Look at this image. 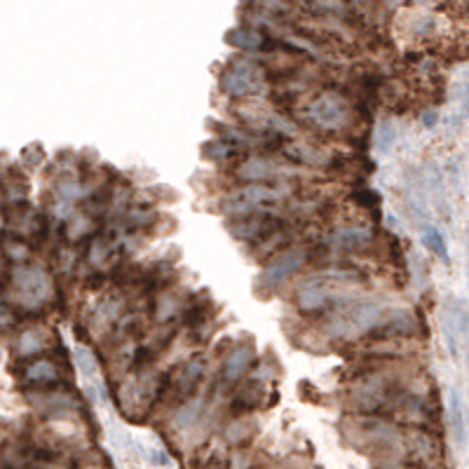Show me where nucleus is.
I'll use <instances>...</instances> for the list:
<instances>
[{"label": "nucleus", "mask_w": 469, "mask_h": 469, "mask_svg": "<svg viewBox=\"0 0 469 469\" xmlns=\"http://www.w3.org/2000/svg\"><path fill=\"white\" fill-rule=\"evenodd\" d=\"M345 436L354 446H359L376 455H394L406 453V432L397 423L380 416H361L345 427Z\"/></svg>", "instance_id": "obj_1"}, {"label": "nucleus", "mask_w": 469, "mask_h": 469, "mask_svg": "<svg viewBox=\"0 0 469 469\" xmlns=\"http://www.w3.org/2000/svg\"><path fill=\"white\" fill-rule=\"evenodd\" d=\"M289 197L284 185L274 183H247L242 188L232 190L230 195H225L221 202L223 214L237 216H249V214H265L272 212L274 207L282 205Z\"/></svg>", "instance_id": "obj_2"}, {"label": "nucleus", "mask_w": 469, "mask_h": 469, "mask_svg": "<svg viewBox=\"0 0 469 469\" xmlns=\"http://www.w3.org/2000/svg\"><path fill=\"white\" fill-rule=\"evenodd\" d=\"M305 123H310L314 129L326 134L345 132L352 125V106L343 94L338 92H319L314 99L307 103Z\"/></svg>", "instance_id": "obj_3"}, {"label": "nucleus", "mask_w": 469, "mask_h": 469, "mask_svg": "<svg viewBox=\"0 0 469 469\" xmlns=\"http://www.w3.org/2000/svg\"><path fill=\"white\" fill-rule=\"evenodd\" d=\"M5 289H7V294H10V291L17 294V303L21 307H36V305H43L50 301L52 279L43 268L17 263V268L7 270L5 274Z\"/></svg>", "instance_id": "obj_4"}, {"label": "nucleus", "mask_w": 469, "mask_h": 469, "mask_svg": "<svg viewBox=\"0 0 469 469\" xmlns=\"http://www.w3.org/2000/svg\"><path fill=\"white\" fill-rule=\"evenodd\" d=\"M265 87V71L254 59H232L221 73V90L234 96V99H247Z\"/></svg>", "instance_id": "obj_5"}, {"label": "nucleus", "mask_w": 469, "mask_h": 469, "mask_svg": "<svg viewBox=\"0 0 469 469\" xmlns=\"http://www.w3.org/2000/svg\"><path fill=\"white\" fill-rule=\"evenodd\" d=\"M307 263V249L305 247H289L287 252H282L265 265V270L258 277V284L263 289H277L282 287L289 277L303 268Z\"/></svg>", "instance_id": "obj_6"}, {"label": "nucleus", "mask_w": 469, "mask_h": 469, "mask_svg": "<svg viewBox=\"0 0 469 469\" xmlns=\"http://www.w3.org/2000/svg\"><path fill=\"white\" fill-rule=\"evenodd\" d=\"M228 228L232 232V237H237V239L263 242V239H268L270 234L284 230V221L274 212H265V214H249V216L232 218L228 223Z\"/></svg>", "instance_id": "obj_7"}, {"label": "nucleus", "mask_w": 469, "mask_h": 469, "mask_svg": "<svg viewBox=\"0 0 469 469\" xmlns=\"http://www.w3.org/2000/svg\"><path fill=\"white\" fill-rule=\"evenodd\" d=\"M406 455L416 465H430L441 455L439 441L432 432L423 430V427H411L406 432Z\"/></svg>", "instance_id": "obj_8"}, {"label": "nucleus", "mask_w": 469, "mask_h": 469, "mask_svg": "<svg viewBox=\"0 0 469 469\" xmlns=\"http://www.w3.org/2000/svg\"><path fill=\"white\" fill-rule=\"evenodd\" d=\"M416 317L406 310H397L392 314H385L380 319V324L371 331V336L378 338V341H394V338H406L416 334Z\"/></svg>", "instance_id": "obj_9"}, {"label": "nucleus", "mask_w": 469, "mask_h": 469, "mask_svg": "<svg viewBox=\"0 0 469 469\" xmlns=\"http://www.w3.org/2000/svg\"><path fill=\"white\" fill-rule=\"evenodd\" d=\"M282 172L279 163L268 155H252L237 167V179L247 183H272Z\"/></svg>", "instance_id": "obj_10"}, {"label": "nucleus", "mask_w": 469, "mask_h": 469, "mask_svg": "<svg viewBox=\"0 0 469 469\" xmlns=\"http://www.w3.org/2000/svg\"><path fill=\"white\" fill-rule=\"evenodd\" d=\"M334 301V289L326 282H307L296 294V303L303 312H321Z\"/></svg>", "instance_id": "obj_11"}, {"label": "nucleus", "mask_w": 469, "mask_h": 469, "mask_svg": "<svg viewBox=\"0 0 469 469\" xmlns=\"http://www.w3.org/2000/svg\"><path fill=\"white\" fill-rule=\"evenodd\" d=\"M205 371H207V361L202 357H192L183 364V368L179 371V376L174 380V387H176V397L181 401H188L192 399V394L200 387L202 378H205Z\"/></svg>", "instance_id": "obj_12"}, {"label": "nucleus", "mask_w": 469, "mask_h": 469, "mask_svg": "<svg viewBox=\"0 0 469 469\" xmlns=\"http://www.w3.org/2000/svg\"><path fill=\"white\" fill-rule=\"evenodd\" d=\"M373 242V230L366 228V225H354L347 223L336 228L334 234H331V244L341 252H357V249L368 247Z\"/></svg>", "instance_id": "obj_13"}, {"label": "nucleus", "mask_w": 469, "mask_h": 469, "mask_svg": "<svg viewBox=\"0 0 469 469\" xmlns=\"http://www.w3.org/2000/svg\"><path fill=\"white\" fill-rule=\"evenodd\" d=\"M21 378L26 380L29 385L38 387V390H47V387H54L59 383V366H56L52 359H45V357L29 359V364L21 371Z\"/></svg>", "instance_id": "obj_14"}, {"label": "nucleus", "mask_w": 469, "mask_h": 469, "mask_svg": "<svg viewBox=\"0 0 469 469\" xmlns=\"http://www.w3.org/2000/svg\"><path fill=\"white\" fill-rule=\"evenodd\" d=\"M50 345V331L45 326H26L17 334L14 354L21 359H34L38 352H43Z\"/></svg>", "instance_id": "obj_15"}, {"label": "nucleus", "mask_w": 469, "mask_h": 469, "mask_svg": "<svg viewBox=\"0 0 469 469\" xmlns=\"http://www.w3.org/2000/svg\"><path fill=\"white\" fill-rule=\"evenodd\" d=\"M252 364H254V345L237 343L223 361V378L228 380V383H234V380H239L247 373Z\"/></svg>", "instance_id": "obj_16"}, {"label": "nucleus", "mask_w": 469, "mask_h": 469, "mask_svg": "<svg viewBox=\"0 0 469 469\" xmlns=\"http://www.w3.org/2000/svg\"><path fill=\"white\" fill-rule=\"evenodd\" d=\"M448 427L455 446L463 448L467 441V418H465V403L458 390H453L448 397Z\"/></svg>", "instance_id": "obj_17"}, {"label": "nucleus", "mask_w": 469, "mask_h": 469, "mask_svg": "<svg viewBox=\"0 0 469 469\" xmlns=\"http://www.w3.org/2000/svg\"><path fill=\"white\" fill-rule=\"evenodd\" d=\"M225 40H228L230 45H234V47H239V50H249V52H254V50H265L268 47V36L263 34V31H256V29H244V26H239V29H232L228 36H225Z\"/></svg>", "instance_id": "obj_18"}, {"label": "nucleus", "mask_w": 469, "mask_h": 469, "mask_svg": "<svg viewBox=\"0 0 469 469\" xmlns=\"http://www.w3.org/2000/svg\"><path fill=\"white\" fill-rule=\"evenodd\" d=\"M420 239H423L425 249H430L439 261L448 263V249H446V239H443L441 230L432 228V225H425V228L420 230Z\"/></svg>", "instance_id": "obj_19"}, {"label": "nucleus", "mask_w": 469, "mask_h": 469, "mask_svg": "<svg viewBox=\"0 0 469 469\" xmlns=\"http://www.w3.org/2000/svg\"><path fill=\"white\" fill-rule=\"evenodd\" d=\"M200 413H202V401L200 399L183 401L181 408L176 411V416H174V425L179 427V430H192V427L197 425Z\"/></svg>", "instance_id": "obj_20"}, {"label": "nucleus", "mask_w": 469, "mask_h": 469, "mask_svg": "<svg viewBox=\"0 0 469 469\" xmlns=\"http://www.w3.org/2000/svg\"><path fill=\"white\" fill-rule=\"evenodd\" d=\"M394 141H397V127H394L392 120H380L373 134V143L376 150L380 155H387L394 148Z\"/></svg>", "instance_id": "obj_21"}, {"label": "nucleus", "mask_w": 469, "mask_h": 469, "mask_svg": "<svg viewBox=\"0 0 469 469\" xmlns=\"http://www.w3.org/2000/svg\"><path fill=\"white\" fill-rule=\"evenodd\" d=\"M441 336H443V343L448 347L450 357L458 359L460 357V331H458V324H455V319H453L450 310L443 312V317H441Z\"/></svg>", "instance_id": "obj_22"}, {"label": "nucleus", "mask_w": 469, "mask_h": 469, "mask_svg": "<svg viewBox=\"0 0 469 469\" xmlns=\"http://www.w3.org/2000/svg\"><path fill=\"white\" fill-rule=\"evenodd\" d=\"M202 150H205V158L209 160H230L232 155H237L242 150V145L232 143L228 139H218V141H209Z\"/></svg>", "instance_id": "obj_23"}, {"label": "nucleus", "mask_w": 469, "mask_h": 469, "mask_svg": "<svg viewBox=\"0 0 469 469\" xmlns=\"http://www.w3.org/2000/svg\"><path fill=\"white\" fill-rule=\"evenodd\" d=\"M261 399H263V390L256 383H249L247 387H242L239 394L234 397L232 406L237 411H252L261 403Z\"/></svg>", "instance_id": "obj_24"}, {"label": "nucleus", "mask_w": 469, "mask_h": 469, "mask_svg": "<svg viewBox=\"0 0 469 469\" xmlns=\"http://www.w3.org/2000/svg\"><path fill=\"white\" fill-rule=\"evenodd\" d=\"M252 432H254V427L249 425V420L237 418L225 427V439H228L230 443H244L249 436H252Z\"/></svg>", "instance_id": "obj_25"}, {"label": "nucleus", "mask_w": 469, "mask_h": 469, "mask_svg": "<svg viewBox=\"0 0 469 469\" xmlns=\"http://www.w3.org/2000/svg\"><path fill=\"white\" fill-rule=\"evenodd\" d=\"M76 366L80 368V373H83L85 378L96 376V359L90 350H85V347H78L76 350Z\"/></svg>", "instance_id": "obj_26"}, {"label": "nucleus", "mask_w": 469, "mask_h": 469, "mask_svg": "<svg viewBox=\"0 0 469 469\" xmlns=\"http://www.w3.org/2000/svg\"><path fill=\"white\" fill-rule=\"evenodd\" d=\"M56 195H59L63 202H73L83 195V188H80V183H76V181H63V183H59V188H56Z\"/></svg>", "instance_id": "obj_27"}, {"label": "nucleus", "mask_w": 469, "mask_h": 469, "mask_svg": "<svg viewBox=\"0 0 469 469\" xmlns=\"http://www.w3.org/2000/svg\"><path fill=\"white\" fill-rule=\"evenodd\" d=\"M436 118H439V115H436V110H427L425 115H423V125L425 127H434L436 123H439Z\"/></svg>", "instance_id": "obj_28"}, {"label": "nucleus", "mask_w": 469, "mask_h": 469, "mask_svg": "<svg viewBox=\"0 0 469 469\" xmlns=\"http://www.w3.org/2000/svg\"><path fill=\"white\" fill-rule=\"evenodd\" d=\"M153 460H155L158 465H167L169 463V458H165L163 450H153Z\"/></svg>", "instance_id": "obj_29"}, {"label": "nucleus", "mask_w": 469, "mask_h": 469, "mask_svg": "<svg viewBox=\"0 0 469 469\" xmlns=\"http://www.w3.org/2000/svg\"><path fill=\"white\" fill-rule=\"evenodd\" d=\"M378 469H416V467H406V465H383V467H378Z\"/></svg>", "instance_id": "obj_30"}, {"label": "nucleus", "mask_w": 469, "mask_h": 469, "mask_svg": "<svg viewBox=\"0 0 469 469\" xmlns=\"http://www.w3.org/2000/svg\"><path fill=\"white\" fill-rule=\"evenodd\" d=\"M207 469H221V467H218V465H209Z\"/></svg>", "instance_id": "obj_31"}, {"label": "nucleus", "mask_w": 469, "mask_h": 469, "mask_svg": "<svg viewBox=\"0 0 469 469\" xmlns=\"http://www.w3.org/2000/svg\"><path fill=\"white\" fill-rule=\"evenodd\" d=\"M416 3H430V0H416Z\"/></svg>", "instance_id": "obj_32"}]
</instances>
